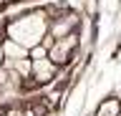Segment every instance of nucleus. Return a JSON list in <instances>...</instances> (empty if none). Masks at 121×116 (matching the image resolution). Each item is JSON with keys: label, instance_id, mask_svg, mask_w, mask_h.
Returning <instances> with one entry per match:
<instances>
[{"label": "nucleus", "instance_id": "obj_5", "mask_svg": "<svg viewBox=\"0 0 121 116\" xmlns=\"http://www.w3.org/2000/svg\"><path fill=\"white\" fill-rule=\"evenodd\" d=\"M0 46H3V63H13V61H20V58H28V48H23L20 43H15V40L5 38L0 40Z\"/></svg>", "mask_w": 121, "mask_h": 116}, {"label": "nucleus", "instance_id": "obj_1", "mask_svg": "<svg viewBox=\"0 0 121 116\" xmlns=\"http://www.w3.org/2000/svg\"><path fill=\"white\" fill-rule=\"evenodd\" d=\"M48 15H45V10H30L25 15L15 18L10 23L5 25V35L15 43H20L23 48H35L40 46L48 35Z\"/></svg>", "mask_w": 121, "mask_h": 116}, {"label": "nucleus", "instance_id": "obj_4", "mask_svg": "<svg viewBox=\"0 0 121 116\" xmlns=\"http://www.w3.org/2000/svg\"><path fill=\"white\" fill-rule=\"evenodd\" d=\"M48 33H51L53 38H63V35L76 33V15H71V13L58 15L53 23H48Z\"/></svg>", "mask_w": 121, "mask_h": 116}, {"label": "nucleus", "instance_id": "obj_6", "mask_svg": "<svg viewBox=\"0 0 121 116\" xmlns=\"http://www.w3.org/2000/svg\"><path fill=\"white\" fill-rule=\"evenodd\" d=\"M96 116H121V101L119 99H106L98 106Z\"/></svg>", "mask_w": 121, "mask_h": 116}, {"label": "nucleus", "instance_id": "obj_3", "mask_svg": "<svg viewBox=\"0 0 121 116\" xmlns=\"http://www.w3.org/2000/svg\"><path fill=\"white\" fill-rule=\"evenodd\" d=\"M56 73H58V66H56L48 56L33 58V61H30V78H33L35 83H40V86L51 83L53 78H56Z\"/></svg>", "mask_w": 121, "mask_h": 116}, {"label": "nucleus", "instance_id": "obj_7", "mask_svg": "<svg viewBox=\"0 0 121 116\" xmlns=\"http://www.w3.org/2000/svg\"><path fill=\"white\" fill-rule=\"evenodd\" d=\"M3 61H5V58H3V46H0V66H3Z\"/></svg>", "mask_w": 121, "mask_h": 116}, {"label": "nucleus", "instance_id": "obj_2", "mask_svg": "<svg viewBox=\"0 0 121 116\" xmlns=\"http://www.w3.org/2000/svg\"><path fill=\"white\" fill-rule=\"evenodd\" d=\"M48 46V58H51L56 66H68L71 58H73V51L78 46V35L71 33V35H63V38H56V43H45Z\"/></svg>", "mask_w": 121, "mask_h": 116}]
</instances>
